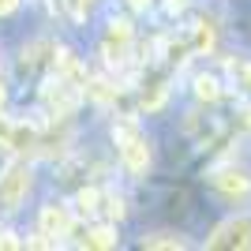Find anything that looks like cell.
Returning a JSON list of instances; mask_svg holds the SVG:
<instances>
[{
	"mask_svg": "<svg viewBox=\"0 0 251 251\" xmlns=\"http://www.w3.org/2000/svg\"><path fill=\"white\" fill-rule=\"evenodd\" d=\"M113 139H116V147H120V161H124V169L131 173V176H143L150 165V147H147V139L139 135V127L135 120H120V124H113Z\"/></svg>",
	"mask_w": 251,
	"mask_h": 251,
	"instance_id": "obj_1",
	"label": "cell"
},
{
	"mask_svg": "<svg viewBox=\"0 0 251 251\" xmlns=\"http://www.w3.org/2000/svg\"><path fill=\"white\" fill-rule=\"evenodd\" d=\"M26 191H30V169L15 161V165L4 169V176H0V210L11 214V210H19V202L26 199Z\"/></svg>",
	"mask_w": 251,
	"mask_h": 251,
	"instance_id": "obj_2",
	"label": "cell"
},
{
	"mask_svg": "<svg viewBox=\"0 0 251 251\" xmlns=\"http://www.w3.org/2000/svg\"><path fill=\"white\" fill-rule=\"evenodd\" d=\"M206 248L214 251H236V248H251V221L248 218H229V221H221L218 229L210 232V240Z\"/></svg>",
	"mask_w": 251,
	"mask_h": 251,
	"instance_id": "obj_3",
	"label": "cell"
},
{
	"mask_svg": "<svg viewBox=\"0 0 251 251\" xmlns=\"http://www.w3.org/2000/svg\"><path fill=\"white\" fill-rule=\"evenodd\" d=\"M42 98H45V105H49V113H52V116H72V113H75V105H79V86L56 75V83H45Z\"/></svg>",
	"mask_w": 251,
	"mask_h": 251,
	"instance_id": "obj_4",
	"label": "cell"
},
{
	"mask_svg": "<svg viewBox=\"0 0 251 251\" xmlns=\"http://www.w3.org/2000/svg\"><path fill=\"white\" fill-rule=\"evenodd\" d=\"M38 232L49 236L52 244H56V236H68V232H72V214H68V206H60V202L42 206V214H38Z\"/></svg>",
	"mask_w": 251,
	"mask_h": 251,
	"instance_id": "obj_5",
	"label": "cell"
},
{
	"mask_svg": "<svg viewBox=\"0 0 251 251\" xmlns=\"http://www.w3.org/2000/svg\"><path fill=\"white\" fill-rule=\"evenodd\" d=\"M214 188H218L221 195H229V199H240V195L251 191V176L244 169H218V173H214Z\"/></svg>",
	"mask_w": 251,
	"mask_h": 251,
	"instance_id": "obj_6",
	"label": "cell"
},
{
	"mask_svg": "<svg viewBox=\"0 0 251 251\" xmlns=\"http://www.w3.org/2000/svg\"><path fill=\"white\" fill-rule=\"evenodd\" d=\"M52 68H56L60 79H68V83H75V86L86 83V68L72 49H52Z\"/></svg>",
	"mask_w": 251,
	"mask_h": 251,
	"instance_id": "obj_7",
	"label": "cell"
},
{
	"mask_svg": "<svg viewBox=\"0 0 251 251\" xmlns=\"http://www.w3.org/2000/svg\"><path fill=\"white\" fill-rule=\"evenodd\" d=\"M135 30H131V23L127 19H113L109 23V30H105V52H109V60H120V52L131 45Z\"/></svg>",
	"mask_w": 251,
	"mask_h": 251,
	"instance_id": "obj_8",
	"label": "cell"
},
{
	"mask_svg": "<svg viewBox=\"0 0 251 251\" xmlns=\"http://www.w3.org/2000/svg\"><path fill=\"white\" fill-rule=\"evenodd\" d=\"M86 248H116V229L113 225H94V229L83 236Z\"/></svg>",
	"mask_w": 251,
	"mask_h": 251,
	"instance_id": "obj_9",
	"label": "cell"
},
{
	"mask_svg": "<svg viewBox=\"0 0 251 251\" xmlns=\"http://www.w3.org/2000/svg\"><path fill=\"white\" fill-rule=\"evenodd\" d=\"M86 94L94 98L98 105H109V101H116V86L113 83H105V79H86Z\"/></svg>",
	"mask_w": 251,
	"mask_h": 251,
	"instance_id": "obj_10",
	"label": "cell"
},
{
	"mask_svg": "<svg viewBox=\"0 0 251 251\" xmlns=\"http://www.w3.org/2000/svg\"><path fill=\"white\" fill-rule=\"evenodd\" d=\"M195 94H199V101H218L221 98V83L214 79V75H199V79H195Z\"/></svg>",
	"mask_w": 251,
	"mask_h": 251,
	"instance_id": "obj_11",
	"label": "cell"
},
{
	"mask_svg": "<svg viewBox=\"0 0 251 251\" xmlns=\"http://www.w3.org/2000/svg\"><path fill=\"white\" fill-rule=\"evenodd\" d=\"M143 248H188V244L176 232H154V236H143Z\"/></svg>",
	"mask_w": 251,
	"mask_h": 251,
	"instance_id": "obj_12",
	"label": "cell"
},
{
	"mask_svg": "<svg viewBox=\"0 0 251 251\" xmlns=\"http://www.w3.org/2000/svg\"><path fill=\"white\" fill-rule=\"evenodd\" d=\"M75 202H79V210H83V214H94V210H101V206H98V202H101V191H94V188H83Z\"/></svg>",
	"mask_w": 251,
	"mask_h": 251,
	"instance_id": "obj_13",
	"label": "cell"
},
{
	"mask_svg": "<svg viewBox=\"0 0 251 251\" xmlns=\"http://www.w3.org/2000/svg\"><path fill=\"white\" fill-rule=\"evenodd\" d=\"M52 45L49 42H38V45H30V49H23V68H34V64H42L45 56L42 52H49Z\"/></svg>",
	"mask_w": 251,
	"mask_h": 251,
	"instance_id": "obj_14",
	"label": "cell"
},
{
	"mask_svg": "<svg viewBox=\"0 0 251 251\" xmlns=\"http://www.w3.org/2000/svg\"><path fill=\"white\" fill-rule=\"evenodd\" d=\"M210 45H214V26L202 19L199 30H195V45H191V49H210Z\"/></svg>",
	"mask_w": 251,
	"mask_h": 251,
	"instance_id": "obj_15",
	"label": "cell"
},
{
	"mask_svg": "<svg viewBox=\"0 0 251 251\" xmlns=\"http://www.w3.org/2000/svg\"><path fill=\"white\" fill-rule=\"evenodd\" d=\"M165 94H169V86L154 83V86H150V94H143V105H147V109H157V105L165 101Z\"/></svg>",
	"mask_w": 251,
	"mask_h": 251,
	"instance_id": "obj_16",
	"label": "cell"
},
{
	"mask_svg": "<svg viewBox=\"0 0 251 251\" xmlns=\"http://www.w3.org/2000/svg\"><path fill=\"white\" fill-rule=\"evenodd\" d=\"M11 135H15V120L0 113V147L4 150H11Z\"/></svg>",
	"mask_w": 251,
	"mask_h": 251,
	"instance_id": "obj_17",
	"label": "cell"
},
{
	"mask_svg": "<svg viewBox=\"0 0 251 251\" xmlns=\"http://www.w3.org/2000/svg\"><path fill=\"white\" fill-rule=\"evenodd\" d=\"M101 202H105V214H109V218H120V214H124V199H120V195H101Z\"/></svg>",
	"mask_w": 251,
	"mask_h": 251,
	"instance_id": "obj_18",
	"label": "cell"
},
{
	"mask_svg": "<svg viewBox=\"0 0 251 251\" xmlns=\"http://www.w3.org/2000/svg\"><path fill=\"white\" fill-rule=\"evenodd\" d=\"M19 8V0H0V15H8V11Z\"/></svg>",
	"mask_w": 251,
	"mask_h": 251,
	"instance_id": "obj_19",
	"label": "cell"
},
{
	"mask_svg": "<svg viewBox=\"0 0 251 251\" xmlns=\"http://www.w3.org/2000/svg\"><path fill=\"white\" fill-rule=\"evenodd\" d=\"M127 4H131V8H139V11H147L150 4H154V0H127Z\"/></svg>",
	"mask_w": 251,
	"mask_h": 251,
	"instance_id": "obj_20",
	"label": "cell"
},
{
	"mask_svg": "<svg viewBox=\"0 0 251 251\" xmlns=\"http://www.w3.org/2000/svg\"><path fill=\"white\" fill-rule=\"evenodd\" d=\"M244 79H248V86H251V68H244Z\"/></svg>",
	"mask_w": 251,
	"mask_h": 251,
	"instance_id": "obj_21",
	"label": "cell"
},
{
	"mask_svg": "<svg viewBox=\"0 0 251 251\" xmlns=\"http://www.w3.org/2000/svg\"><path fill=\"white\" fill-rule=\"evenodd\" d=\"M0 109H4V83H0Z\"/></svg>",
	"mask_w": 251,
	"mask_h": 251,
	"instance_id": "obj_22",
	"label": "cell"
},
{
	"mask_svg": "<svg viewBox=\"0 0 251 251\" xmlns=\"http://www.w3.org/2000/svg\"><path fill=\"white\" fill-rule=\"evenodd\" d=\"M248 124H251V109H248Z\"/></svg>",
	"mask_w": 251,
	"mask_h": 251,
	"instance_id": "obj_23",
	"label": "cell"
}]
</instances>
